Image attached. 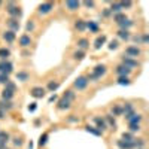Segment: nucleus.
Here are the masks:
<instances>
[{
  "label": "nucleus",
  "mask_w": 149,
  "mask_h": 149,
  "mask_svg": "<svg viewBox=\"0 0 149 149\" xmlns=\"http://www.w3.org/2000/svg\"><path fill=\"white\" fill-rule=\"evenodd\" d=\"M104 73H106V66L98 64V66H95V67H94V72H93L91 74H88L86 78H88V81H94V82H95V81L100 79Z\"/></svg>",
  "instance_id": "nucleus-1"
},
{
  "label": "nucleus",
  "mask_w": 149,
  "mask_h": 149,
  "mask_svg": "<svg viewBox=\"0 0 149 149\" xmlns=\"http://www.w3.org/2000/svg\"><path fill=\"white\" fill-rule=\"evenodd\" d=\"M6 10H8V14L10 15V18H21L22 17V10L14 3V2H9L6 5Z\"/></svg>",
  "instance_id": "nucleus-2"
},
{
  "label": "nucleus",
  "mask_w": 149,
  "mask_h": 149,
  "mask_svg": "<svg viewBox=\"0 0 149 149\" xmlns=\"http://www.w3.org/2000/svg\"><path fill=\"white\" fill-rule=\"evenodd\" d=\"M12 72H14V64H12L10 61H0V73L9 76Z\"/></svg>",
  "instance_id": "nucleus-3"
},
{
  "label": "nucleus",
  "mask_w": 149,
  "mask_h": 149,
  "mask_svg": "<svg viewBox=\"0 0 149 149\" xmlns=\"http://www.w3.org/2000/svg\"><path fill=\"white\" fill-rule=\"evenodd\" d=\"M88 78L86 76H79V78H76V81H74V88L76 90H79V91H82V90H85L86 88V85H88Z\"/></svg>",
  "instance_id": "nucleus-4"
},
{
  "label": "nucleus",
  "mask_w": 149,
  "mask_h": 149,
  "mask_svg": "<svg viewBox=\"0 0 149 149\" xmlns=\"http://www.w3.org/2000/svg\"><path fill=\"white\" fill-rule=\"evenodd\" d=\"M54 9V3L52 2H45V3H40L39 5V14L45 15V14H49Z\"/></svg>",
  "instance_id": "nucleus-5"
},
{
  "label": "nucleus",
  "mask_w": 149,
  "mask_h": 149,
  "mask_svg": "<svg viewBox=\"0 0 149 149\" xmlns=\"http://www.w3.org/2000/svg\"><path fill=\"white\" fill-rule=\"evenodd\" d=\"M122 66H125V67H128L130 70L133 69V67H139L140 66V63H137L134 58H128V57H124L122 58Z\"/></svg>",
  "instance_id": "nucleus-6"
},
{
  "label": "nucleus",
  "mask_w": 149,
  "mask_h": 149,
  "mask_svg": "<svg viewBox=\"0 0 149 149\" xmlns=\"http://www.w3.org/2000/svg\"><path fill=\"white\" fill-rule=\"evenodd\" d=\"M6 24H8V27H9V30L10 31H18L19 30V21L17 19V18H9L8 21H6Z\"/></svg>",
  "instance_id": "nucleus-7"
},
{
  "label": "nucleus",
  "mask_w": 149,
  "mask_h": 149,
  "mask_svg": "<svg viewBox=\"0 0 149 149\" xmlns=\"http://www.w3.org/2000/svg\"><path fill=\"white\" fill-rule=\"evenodd\" d=\"M125 54L128 55V58H134V57H139L142 54V51H140L137 46H128L125 49Z\"/></svg>",
  "instance_id": "nucleus-8"
},
{
  "label": "nucleus",
  "mask_w": 149,
  "mask_h": 149,
  "mask_svg": "<svg viewBox=\"0 0 149 149\" xmlns=\"http://www.w3.org/2000/svg\"><path fill=\"white\" fill-rule=\"evenodd\" d=\"M70 104H72V100H69L67 97H61L60 100H58V104H57V107L60 109V110H64V109H69L70 107Z\"/></svg>",
  "instance_id": "nucleus-9"
},
{
  "label": "nucleus",
  "mask_w": 149,
  "mask_h": 149,
  "mask_svg": "<svg viewBox=\"0 0 149 149\" xmlns=\"http://www.w3.org/2000/svg\"><path fill=\"white\" fill-rule=\"evenodd\" d=\"M30 94L34 97V98H42L45 95V90L42 88V86H34V88H31Z\"/></svg>",
  "instance_id": "nucleus-10"
},
{
  "label": "nucleus",
  "mask_w": 149,
  "mask_h": 149,
  "mask_svg": "<svg viewBox=\"0 0 149 149\" xmlns=\"http://www.w3.org/2000/svg\"><path fill=\"white\" fill-rule=\"evenodd\" d=\"M30 45H31V37H30L29 34H22V36L19 37V46L29 48Z\"/></svg>",
  "instance_id": "nucleus-11"
},
{
  "label": "nucleus",
  "mask_w": 149,
  "mask_h": 149,
  "mask_svg": "<svg viewBox=\"0 0 149 149\" xmlns=\"http://www.w3.org/2000/svg\"><path fill=\"white\" fill-rule=\"evenodd\" d=\"M131 73V70L128 69V67H125V66H118L116 67V74L118 76H125V78H128V74Z\"/></svg>",
  "instance_id": "nucleus-12"
},
{
  "label": "nucleus",
  "mask_w": 149,
  "mask_h": 149,
  "mask_svg": "<svg viewBox=\"0 0 149 149\" xmlns=\"http://www.w3.org/2000/svg\"><path fill=\"white\" fill-rule=\"evenodd\" d=\"M94 122H95V125H97L95 128H97L98 131H102V133H103V131L107 128V125H106V122H104L103 118H94Z\"/></svg>",
  "instance_id": "nucleus-13"
},
{
  "label": "nucleus",
  "mask_w": 149,
  "mask_h": 149,
  "mask_svg": "<svg viewBox=\"0 0 149 149\" xmlns=\"http://www.w3.org/2000/svg\"><path fill=\"white\" fill-rule=\"evenodd\" d=\"M79 6H81V2H76V0H67L66 2V8L69 10H76L79 9Z\"/></svg>",
  "instance_id": "nucleus-14"
},
{
  "label": "nucleus",
  "mask_w": 149,
  "mask_h": 149,
  "mask_svg": "<svg viewBox=\"0 0 149 149\" xmlns=\"http://www.w3.org/2000/svg\"><path fill=\"white\" fill-rule=\"evenodd\" d=\"M109 10L112 12V14H121V12H122V8H121V3L119 2H113V3H112L110 5V8H109Z\"/></svg>",
  "instance_id": "nucleus-15"
},
{
  "label": "nucleus",
  "mask_w": 149,
  "mask_h": 149,
  "mask_svg": "<svg viewBox=\"0 0 149 149\" xmlns=\"http://www.w3.org/2000/svg\"><path fill=\"white\" fill-rule=\"evenodd\" d=\"M3 39H5L8 43H12V42L15 40V33H14V31H10V30L5 31V33H3Z\"/></svg>",
  "instance_id": "nucleus-16"
},
{
  "label": "nucleus",
  "mask_w": 149,
  "mask_h": 149,
  "mask_svg": "<svg viewBox=\"0 0 149 149\" xmlns=\"http://www.w3.org/2000/svg\"><path fill=\"white\" fill-rule=\"evenodd\" d=\"M14 107V103L12 102H8V100H0V110H10Z\"/></svg>",
  "instance_id": "nucleus-17"
},
{
  "label": "nucleus",
  "mask_w": 149,
  "mask_h": 149,
  "mask_svg": "<svg viewBox=\"0 0 149 149\" xmlns=\"http://www.w3.org/2000/svg\"><path fill=\"white\" fill-rule=\"evenodd\" d=\"M127 121H128V124H140V121H142V115H140V113H136V112H134V113H133Z\"/></svg>",
  "instance_id": "nucleus-18"
},
{
  "label": "nucleus",
  "mask_w": 149,
  "mask_h": 149,
  "mask_svg": "<svg viewBox=\"0 0 149 149\" xmlns=\"http://www.w3.org/2000/svg\"><path fill=\"white\" fill-rule=\"evenodd\" d=\"M118 26H119V30H128V29L133 26V21H130L128 18H125L124 21H121Z\"/></svg>",
  "instance_id": "nucleus-19"
},
{
  "label": "nucleus",
  "mask_w": 149,
  "mask_h": 149,
  "mask_svg": "<svg viewBox=\"0 0 149 149\" xmlns=\"http://www.w3.org/2000/svg\"><path fill=\"white\" fill-rule=\"evenodd\" d=\"M104 42H106V36L103 34V36H98L97 39H95V42H94V48L95 49H100L103 45H104Z\"/></svg>",
  "instance_id": "nucleus-20"
},
{
  "label": "nucleus",
  "mask_w": 149,
  "mask_h": 149,
  "mask_svg": "<svg viewBox=\"0 0 149 149\" xmlns=\"http://www.w3.org/2000/svg\"><path fill=\"white\" fill-rule=\"evenodd\" d=\"M104 122H107L106 125H109L110 128H115V127H116V121H115V118L112 116V115H107V116L104 118Z\"/></svg>",
  "instance_id": "nucleus-21"
},
{
  "label": "nucleus",
  "mask_w": 149,
  "mask_h": 149,
  "mask_svg": "<svg viewBox=\"0 0 149 149\" xmlns=\"http://www.w3.org/2000/svg\"><path fill=\"white\" fill-rule=\"evenodd\" d=\"M12 97H14V93L5 88V90H3V93H2V100H8V102H12Z\"/></svg>",
  "instance_id": "nucleus-22"
},
{
  "label": "nucleus",
  "mask_w": 149,
  "mask_h": 149,
  "mask_svg": "<svg viewBox=\"0 0 149 149\" xmlns=\"http://www.w3.org/2000/svg\"><path fill=\"white\" fill-rule=\"evenodd\" d=\"M86 29H88L91 33H97L98 31V24L94 22V21H90V22H86Z\"/></svg>",
  "instance_id": "nucleus-23"
},
{
  "label": "nucleus",
  "mask_w": 149,
  "mask_h": 149,
  "mask_svg": "<svg viewBox=\"0 0 149 149\" xmlns=\"http://www.w3.org/2000/svg\"><path fill=\"white\" fill-rule=\"evenodd\" d=\"M10 55V51L8 48H0V60L2 61H6V58Z\"/></svg>",
  "instance_id": "nucleus-24"
},
{
  "label": "nucleus",
  "mask_w": 149,
  "mask_h": 149,
  "mask_svg": "<svg viewBox=\"0 0 149 149\" xmlns=\"http://www.w3.org/2000/svg\"><path fill=\"white\" fill-rule=\"evenodd\" d=\"M78 46H79V49H81V51H85V49L90 46V42L82 37V39H79V40H78Z\"/></svg>",
  "instance_id": "nucleus-25"
},
{
  "label": "nucleus",
  "mask_w": 149,
  "mask_h": 149,
  "mask_svg": "<svg viewBox=\"0 0 149 149\" xmlns=\"http://www.w3.org/2000/svg\"><path fill=\"white\" fill-rule=\"evenodd\" d=\"M74 27H76V30H79V31H84L86 29V22L84 19H78L76 22H74Z\"/></svg>",
  "instance_id": "nucleus-26"
},
{
  "label": "nucleus",
  "mask_w": 149,
  "mask_h": 149,
  "mask_svg": "<svg viewBox=\"0 0 149 149\" xmlns=\"http://www.w3.org/2000/svg\"><path fill=\"white\" fill-rule=\"evenodd\" d=\"M29 78H30L29 73H26V72H18V73H17V79L21 81V82H27Z\"/></svg>",
  "instance_id": "nucleus-27"
},
{
  "label": "nucleus",
  "mask_w": 149,
  "mask_h": 149,
  "mask_svg": "<svg viewBox=\"0 0 149 149\" xmlns=\"http://www.w3.org/2000/svg\"><path fill=\"white\" fill-rule=\"evenodd\" d=\"M118 37L122 40H128L130 39V31L128 30H119L118 31Z\"/></svg>",
  "instance_id": "nucleus-28"
},
{
  "label": "nucleus",
  "mask_w": 149,
  "mask_h": 149,
  "mask_svg": "<svg viewBox=\"0 0 149 149\" xmlns=\"http://www.w3.org/2000/svg\"><path fill=\"white\" fill-rule=\"evenodd\" d=\"M118 148L119 149H134L133 148V143H127L124 140H118Z\"/></svg>",
  "instance_id": "nucleus-29"
},
{
  "label": "nucleus",
  "mask_w": 149,
  "mask_h": 149,
  "mask_svg": "<svg viewBox=\"0 0 149 149\" xmlns=\"http://www.w3.org/2000/svg\"><path fill=\"white\" fill-rule=\"evenodd\" d=\"M122 140L127 142V143H133L136 139H134V136H133L131 133H124V134H122Z\"/></svg>",
  "instance_id": "nucleus-30"
},
{
  "label": "nucleus",
  "mask_w": 149,
  "mask_h": 149,
  "mask_svg": "<svg viewBox=\"0 0 149 149\" xmlns=\"http://www.w3.org/2000/svg\"><path fill=\"white\" fill-rule=\"evenodd\" d=\"M112 115L113 116H119V115H122V106H113L112 107Z\"/></svg>",
  "instance_id": "nucleus-31"
},
{
  "label": "nucleus",
  "mask_w": 149,
  "mask_h": 149,
  "mask_svg": "<svg viewBox=\"0 0 149 149\" xmlns=\"http://www.w3.org/2000/svg\"><path fill=\"white\" fill-rule=\"evenodd\" d=\"M86 131L88 133H91V134H94V136H102L103 133L102 131H98L95 127H93V125H86Z\"/></svg>",
  "instance_id": "nucleus-32"
},
{
  "label": "nucleus",
  "mask_w": 149,
  "mask_h": 149,
  "mask_svg": "<svg viewBox=\"0 0 149 149\" xmlns=\"http://www.w3.org/2000/svg\"><path fill=\"white\" fill-rule=\"evenodd\" d=\"M84 57H85V51H81V49H78V51L73 54V58H74V60H78V61L84 60Z\"/></svg>",
  "instance_id": "nucleus-33"
},
{
  "label": "nucleus",
  "mask_w": 149,
  "mask_h": 149,
  "mask_svg": "<svg viewBox=\"0 0 149 149\" xmlns=\"http://www.w3.org/2000/svg\"><path fill=\"white\" fill-rule=\"evenodd\" d=\"M8 140H9V134L5 133V131H0V145H2V143H8Z\"/></svg>",
  "instance_id": "nucleus-34"
},
{
  "label": "nucleus",
  "mask_w": 149,
  "mask_h": 149,
  "mask_svg": "<svg viewBox=\"0 0 149 149\" xmlns=\"http://www.w3.org/2000/svg\"><path fill=\"white\" fill-rule=\"evenodd\" d=\"M125 18H127V17H125V14H122V12H121V14H115V15H113V21H116L118 24H119L121 21H124Z\"/></svg>",
  "instance_id": "nucleus-35"
},
{
  "label": "nucleus",
  "mask_w": 149,
  "mask_h": 149,
  "mask_svg": "<svg viewBox=\"0 0 149 149\" xmlns=\"http://www.w3.org/2000/svg\"><path fill=\"white\" fill-rule=\"evenodd\" d=\"M57 88H58V82H54V81H51V82L48 84V90L51 91V93H54Z\"/></svg>",
  "instance_id": "nucleus-36"
},
{
  "label": "nucleus",
  "mask_w": 149,
  "mask_h": 149,
  "mask_svg": "<svg viewBox=\"0 0 149 149\" xmlns=\"http://www.w3.org/2000/svg\"><path fill=\"white\" fill-rule=\"evenodd\" d=\"M118 84L119 85H130V79L125 78V76H119L118 78Z\"/></svg>",
  "instance_id": "nucleus-37"
},
{
  "label": "nucleus",
  "mask_w": 149,
  "mask_h": 149,
  "mask_svg": "<svg viewBox=\"0 0 149 149\" xmlns=\"http://www.w3.org/2000/svg\"><path fill=\"white\" fill-rule=\"evenodd\" d=\"M5 88H6V90H9V91H12V93H15V91H17V86H15V84H14V82H10V81L5 85Z\"/></svg>",
  "instance_id": "nucleus-38"
},
{
  "label": "nucleus",
  "mask_w": 149,
  "mask_h": 149,
  "mask_svg": "<svg viewBox=\"0 0 149 149\" xmlns=\"http://www.w3.org/2000/svg\"><path fill=\"white\" fill-rule=\"evenodd\" d=\"M46 142H48V133H43V134L40 136V139H39V145H40V146H45Z\"/></svg>",
  "instance_id": "nucleus-39"
},
{
  "label": "nucleus",
  "mask_w": 149,
  "mask_h": 149,
  "mask_svg": "<svg viewBox=\"0 0 149 149\" xmlns=\"http://www.w3.org/2000/svg\"><path fill=\"white\" fill-rule=\"evenodd\" d=\"M8 82H9V76H8V74H3V73H0V84L6 85Z\"/></svg>",
  "instance_id": "nucleus-40"
},
{
  "label": "nucleus",
  "mask_w": 149,
  "mask_h": 149,
  "mask_svg": "<svg viewBox=\"0 0 149 149\" xmlns=\"http://www.w3.org/2000/svg\"><path fill=\"white\" fill-rule=\"evenodd\" d=\"M64 97H67L69 100H72V102H73V100H74V93H73L72 90H67V91L64 93Z\"/></svg>",
  "instance_id": "nucleus-41"
},
{
  "label": "nucleus",
  "mask_w": 149,
  "mask_h": 149,
  "mask_svg": "<svg viewBox=\"0 0 149 149\" xmlns=\"http://www.w3.org/2000/svg\"><path fill=\"white\" fill-rule=\"evenodd\" d=\"M140 130V124H130V131L131 133H136Z\"/></svg>",
  "instance_id": "nucleus-42"
},
{
  "label": "nucleus",
  "mask_w": 149,
  "mask_h": 149,
  "mask_svg": "<svg viewBox=\"0 0 149 149\" xmlns=\"http://www.w3.org/2000/svg\"><path fill=\"white\" fill-rule=\"evenodd\" d=\"M119 3H121V8L122 9H128V8L133 6V2H119Z\"/></svg>",
  "instance_id": "nucleus-43"
},
{
  "label": "nucleus",
  "mask_w": 149,
  "mask_h": 149,
  "mask_svg": "<svg viewBox=\"0 0 149 149\" xmlns=\"http://www.w3.org/2000/svg\"><path fill=\"white\" fill-rule=\"evenodd\" d=\"M26 29H27V31H33V30H34V22H33V21H29L27 26H26Z\"/></svg>",
  "instance_id": "nucleus-44"
},
{
  "label": "nucleus",
  "mask_w": 149,
  "mask_h": 149,
  "mask_svg": "<svg viewBox=\"0 0 149 149\" xmlns=\"http://www.w3.org/2000/svg\"><path fill=\"white\" fill-rule=\"evenodd\" d=\"M116 48H118V42L116 40H112L109 43V49H116Z\"/></svg>",
  "instance_id": "nucleus-45"
},
{
  "label": "nucleus",
  "mask_w": 149,
  "mask_h": 149,
  "mask_svg": "<svg viewBox=\"0 0 149 149\" xmlns=\"http://www.w3.org/2000/svg\"><path fill=\"white\" fill-rule=\"evenodd\" d=\"M133 40H134L136 43H142V36H140V34H136V36L133 37Z\"/></svg>",
  "instance_id": "nucleus-46"
},
{
  "label": "nucleus",
  "mask_w": 149,
  "mask_h": 149,
  "mask_svg": "<svg viewBox=\"0 0 149 149\" xmlns=\"http://www.w3.org/2000/svg\"><path fill=\"white\" fill-rule=\"evenodd\" d=\"M14 145H15V146H21V145H22V140H21L19 137H15V139H14Z\"/></svg>",
  "instance_id": "nucleus-47"
},
{
  "label": "nucleus",
  "mask_w": 149,
  "mask_h": 149,
  "mask_svg": "<svg viewBox=\"0 0 149 149\" xmlns=\"http://www.w3.org/2000/svg\"><path fill=\"white\" fill-rule=\"evenodd\" d=\"M84 6H86V8H94V2H84Z\"/></svg>",
  "instance_id": "nucleus-48"
},
{
  "label": "nucleus",
  "mask_w": 149,
  "mask_h": 149,
  "mask_svg": "<svg viewBox=\"0 0 149 149\" xmlns=\"http://www.w3.org/2000/svg\"><path fill=\"white\" fill-rule=\"evenodd\" d=\"M36 107H37V106H36V103H31V104L29 106V110H30V112H34V110H36Z\"/></svg>",
  "instance_id": "nucleus-49"
},
{
  "label": "nucleus",
  "mask_w": 149,
  "mask_h": 149,
  "mask_svg": "<svg viewBox=\"0 0 149 149\" xmlns=\"http://www.w3.org/2000/svg\"><path fill=\"white\" fill-rule=\"evenodd\" d=\"M142 43H148V34H143L142 36Z\"/></svg>",
  "instance_id": "nucleus-50"
},
{
  "label": "nucleus",
  "mask_w": 149,
  "mask_h": 149,
  "mask_svg": "<svg viewBox=\"0 0 149 149\" xmlns=\"http://www.w3.org/2000/svg\"><path fill=\"white\" fill-rule=\"evenodd\" d=\"M55 100H57V95H55V94L49 97V103H52V102H55Z\"/></svg>",
  "instance_id": "nucleus-51"
},
{
  "label": "nucleus",
  "mask_w": 149,
  "mask_h": 149,
  "mask_svg": "<svg viewBox=\"0 0 149 149\" xmlns=\"http://www.w3.org/2000/svg\"><path fill=\"white\" fill-rule=\"evenodd\" d=\"M3 118H5V112L0 110V119H3Z\"/></svg>",
  "instance_id": "nucleus-52"
},
{
  "label": "nucleus",
  "mask_w": 149,
  "mask_h": 149,
  "mask_svg": "<svg viewBox=\"0 0 149 149\" xmlns=\"http://www.w3.org/2000/svg\"><path fill=\"white\" fill-rule=\"evenodd\" d=\"M69 121H70V122H74V121H78V119H76V118H73V115H72V116L69 118Z\"/></svg>",
  "instance_id": "nucleus-53"
},
{
  "label": "nucleus",
  "mask_w": 149,
  "mask_h": 149,
  "mask_svg": "<svg viewBox=\"0 0 149 149\" xmlns=\"http://www.w3.org/2000/svg\"><path fill=\"white\" fill-rule=\"evenodd\" d=\"M107 15H110V10L107 9V10H104V17H107Z\"/></svg>",
  "instance_id": "nucleus-54"
},
{
  "label": "nucleus",
  "mask_w": 149,
  "mask_h": 149,
  "mask_svg": "<svg viewBox=\"0 0 149 149\" xmlns=\"http://www.w3.org/2000/svg\"><path fill=\"white\" fill-rule=\"evenodd\" d=\"M0 6H2V2H0Z\"/></svg>",
  "instance_id": "nucleus-55"
}]
</instances>
